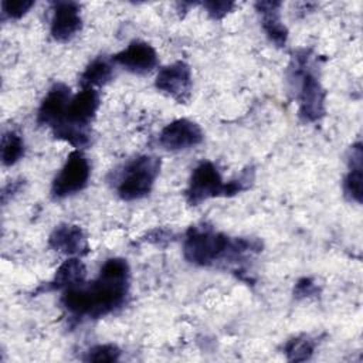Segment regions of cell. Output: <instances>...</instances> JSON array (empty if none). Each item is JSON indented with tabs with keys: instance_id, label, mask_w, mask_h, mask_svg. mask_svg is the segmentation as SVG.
Here are the masks:
<instances>
[{
	"instance_id": "obj_1",
	"label": "cell",
	"mask_w": 363,
	"mask_h": 363,
	"mask_svg": "<svg viewBox=\"0 0 363 363\" xmlns=\"http://www.w3.org/2000/svg\"><path fill=\"white\" fill-rule=\"evenodd\" d=\"M129 265L123 258H109L99 269V275L89 285L64 289L62 306L77 318H101L119 308L129 289Z\"/></svg>"
},
{
	"instance_id": "obj_2",
	"label": "cell",
	"mask_w": 363,
	"mask_h": 363,
	"mask_svg": "<svg viewBox=\"0 0 363 363\" xmlns=\"http://www.w3.org/2000/svg\"><path fill=\"white\" fill-rule=\"evenodd\" d=\"M257 238H231L207 225H191L184 237L183 255L199 267L214 265L220 259H240L244 254L261 251Z\"/></svg>"
},
{
	"instance_id": "obj_3",
	"label": "cell",
	"mask_w": 363,
	"mask_h": 363,
	"mask_svg": "<svg viewBox=\"0 0 363 363\" xmlns=\"http://www.w3.org/2000/svg\"><path fill=\"white\" fill-rule=\"evenodd\" d=\"M294 77L301 79L298 91L299 116L305 122H318L325 115L326 92L318 79L316 74L308 67V55L296 54L292 58Z\"/></svg>"
},
{
	"instance_id": "obj_4",
	"label": "cell",
	"mask_w": 363,
	"mask_h": 363,
	"mask_svg": "<svg viewBox=\"0 0 363 363\" xmlns=\"http://www.w3.org/2000/svg\"><path fill=\"white\" fill-rule=\"evenodd\" d=\"M160 172V159L142 155L129 162L121 173L116 190L122 200L132 201L147 196Z\"/></svg>"
},
{
	"instance_id": "obj_5",
	"label": "cell",
	"mask_w": 363,
	"mask_h": 363,
	"mask_svg": "<svg viewBox=\"0 0 363 363\" xmlns=\"http://www.w3.org/2000/svg\"><path fill=\"white\" fill-rule=\"evenodd\" d=\"M91 174L89 162L85 155L75 149L72 150L51 184V194L54 199H64L72 196L88 184Z\"/></svg>"
},
{
	"instance_id": "obj_6",
	"label": "cell",
	"mask_w": 363,
	"mask_h": 363,
	"mask_svg": "<svg viewBox=\"0 0 363 363\" xmlns=\"http://www.w3.org/2000/svg\"><path fill=\"white\" fill-rule=\"evenodd\" d=\"M214 197H227V183H224L220 172L211 162H201L190 176L186 190L187 203L199 206Z\"/></svg>"
},
{
	"instance_id": "obj_7",
	"label": "cell",
	"mask_w": 363,
	"mask_h": 363,
	"mask_svg": "<svg viewBox=\"0 0 363 363\" xmlns=\"http://www.w3.org/2000/svg\"><path fill=\"white\" fill-rule=\"evenodd\" d=\"M191 84V69L184 61H176L163 67L155 79L156 88L179 104H186L190 99Z\"/></svg>"
},
{
	"instance_id": "obj_8",
	"label": "cell",
	"mask_w": 363,
	"mask_h": 363,
	"mask_svg": "<svg viewBox=\"0 0 363 363\" xmlns=\"http://www.w3.org/2000/svg\"><path fill=\"white\" fill-rule=\"evenodd\" d=\"M203 138L204 133L199 123L180 118L172 121L162 129L159 135V145L166 150L177 152L197 146L203 142Z\"/></svg>"
},
{
	"instance_id": "obj_9",
	"label": "cell",
	"mask_w": 363,
	"mask_h": 363,
	"mask_svg": "<svg viewBox=\"0 0 363 363\" xmlns=\"http://www.w3.org/2000/svg\"><path fill=\"white\" fill-rule=\"evenodd\" d=\"M71 89L62 82L54 84L43 98L37 111V123L54 130L65 119V111L71 99Z\"/></svg>"
},
{
	"instance_id": "obj_10",
	"label": "cell",
	"mask_w": 363,
	"mask_h": 363,
	"mask_svg": "<svg viewBox=\"0 0 363 363\" xmlns=\"http://www.w3.org/2000/svg\"><path fill=\"white\" fill-rule=\"evenodd\" d=\"M98 108H99L98 92L94 88H82L78 94L71 96L65 111V119L60 126L68 125V126L86 130V128L91 125L92 119L95 118Z\"/></svg>"
},
{
	"instance_id": "obj_11",
	"label": "cell",
	"mask_w": 363,
	"mask_h": 363,
	"mask_svg": "<svg viewBox=\"0 0 363 363\" xmlns=\"http://www.w3.org/2000/svg\"><path fill=\"white\" fill-rule=\"evenodd\" d=\"M82 27L81 6L75 1H57L52 9L51 35L55 41L67 43L74 38Z\"/></svg>"
},
{
	"instance_id": "obj_12",
	"label": "cell",
	"mask_w": 363,
	"mask_h": 363,
	"mask_svg": "<svg viewBox=\"0 0 363 363\" xmlns=\"http://www.w3.org/2000/svg\"><path fill=\"white\" fill-rule=\"evenodd\" d=\"M112 61L129 72L146 74L157 65V52L149 43L135 40L126 48L116 52Z\"/></svg>"
},
{
	"instance_id": "obj_13",
	"label": "cell",
	"mask_w": 363,
	"mask_h": 363,
	"mask_svg": "<svg viewBox=\"0 0 363 363\" xmlns=\"http://www.w3.org/2000/svg\"><path fill=\"white\" fill-rule=\"evenodd\" d=\"M48 244L54 251L69 257L84 255L89 251L88 240L79 225L60 224L50 234Z\"/></svg>"
},
{
	"instance_id": "obj_14",
	"label": "cell",
	"mask_w": 363,
	"mask_h": 363,
	"mask_svg": "<svg viewBox=\"0 0 363 363\" xmlns=\"http://www.w3.org/2000/svg\"><path fill=\"white\" fill-rule=\"evenodd\" d=\"M255 9L261 17L262 30L265 31L269 41L274 43L277 47H284L288 40V30L281 20V1H257Z\"/></svg>"
},
{
	"instance_id": "obj_15",
	"label": "cell",
	"mask_w": 363,
	"mask_h": 363,
	"mask_svg": "<svg viewBox=\"0 0 363 363\" xmlns=\"http://www.w3.org/2000/svg\"><path fill=\"white\" fill-rule=\"evenodd\" d=\"M362 159H363L362 143L357 142L350 149V159H349L350 167L343 180L345 196L350 201H356V203H362V196H363V193H362V180H363Z\"/></svg>"
},
{
	"instance_id": "obj_16",
	"label": "cell",
	"mask_w": 363,
	"mask_h": 363,
	"mask_svg": "<svg viewBox=\"0 0 363 363\" xmlns=\"http://www.w3.org/2000/svg\"><path fill=\"white\" fill-rule=\"evenodd\" d=\"M86 277V268L78 257L65 259L55 271L54 279L50 282L51 289H67L84 284Z\"/></svg>"
},
{
	"instance_id": "obj_17",
	"label": "cell",
	"mask_w": 363,
	"mask_h": 363,
	"mask_svg": "<svg viewBox=\"0 0 363 363\" xmlns=\"http://www.w3.org/2000/svg\"><path fill=\"white\" fill-rule=\"evenodd\" d=\"M113 75V67L109 60L98 57L92 60L79 77L81 88H96L111 81Z\"/></svg>"
},
{
	"instance_id": "obj_18",
	"label": "cell",
	"mask_w": 363,
	"mask_h": 363,
	"mask_svg": "<svg viewBox=\"0 0 363 363\" xmlns=\"http://www.w3.org/2000/svg\"><path fill=\"white\" fill-rule=\"evenodd\" d=\"M24 155V142L21 136L9 130L1 138V162L4 166H13L17 163Z\"/></svg>"
},
{
	"instance_id": "obj_19",
	"label": "cell",
	"mask_w": 363,
	"mask_h": 363,
	"mask_svg": "<svg viewBox=\"0 0 363 363\" xmlns=\"http://www.w3.org/2000/svg\"><path fill=\"white\" fill-rule=\"evenodd\" d=\"M284 352L291 362H305L313 353V342L306 336H298L285 345Z\"/></svg>"
},
{
	"instance_id": "obj_20",
	"label": "cell",
	"mask_w": 363,
	"mask_h": 363,
	"mask_svg": "<svg viewBox=\"0 0 363 363\" xmlns=\"http://www.w3.org/2000/svg\"><path fill=\"white\" fill-rule=\"evenodd\" d=\"M121 356V349L116 345H96L86 352L85 362H116Z\"/></svg>"
},
{
	"instance_id": "obj_21",
	"label": "cell",
	"mask_w": 363,
	"mask_h": 363,
	"mask_svg": "<svg viewBox=\"0 0 363 363\" xmlns=\"http://www.w3.org/2000/svg\"><path fill=\"white\" fill-rule=\"evenodd\" d=\"M33 6V0H4L1 1V14L3 17L17 20L21 18Z\"/></svg>"
},
{
	"instance_id": "obj_22",
	"label": "cell",
	"mask_w": 363,
	"mask_h": 363,
	"mask_svg": "<svg viewBox=\"0 0 363 363\" xmlns=\"http://www.w3.org/2000/svg\"><path fill=\"white\" fill-rule=\"evenodd\" d=\"M203 6L211 18L221 20L233 10V7L235 4L233 1H214L213 0V1H204Z\"/></svg>"
},
{
	"instance_id": "obj_23",
	"label": "cell",
	"mask_w": 363,
	"mask_h": 363,
	"mask_svg": "<svg viewBox=\"0 0 363 363\" xmlns=\"http://www.w3.org/2000/svg\"><path fill=\"white\" fill-rule=\"evenodd\" d=\"M318 291L316 285L313 284V281L311 278H302L296 282V286H295V291L294 294L301 298V296H311L313 295L315 292Z\"/></svg>"
}]
</instances>
